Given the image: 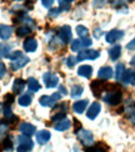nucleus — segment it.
Wrapping results in <instances>:
<instances>
[{
	"instance_id": "nucleus-15",
	"label": "nucleus",
	"mask_w": 135,
	"mask_h": 152,
	"mask_svg": "<svg viewBox=\"0 0 135 152\" xmlns=\"http://www.w3.org/2000/svg\"><path fill=\"white\" fill-rule=\"evenodd\" d=\"M111 76H113V69L109 66L101 67L98 71V77L101 80H109V79H111Z\"/></svg>"
},
{
	"instance_id": "nucleus-16",
	"label": "nucleus",
	"mask_w": 135,
	"mask_h": 152,
	"mask_svg": "<svg viewBox=\"0 0 135 152\" xmlns=\"http://www.w3.org/2000/svg\"><path fill=\"white\" fill-rule=\"evenodd\" d=\"M50 132L46 131V130H41L39 131L36 134V141L38 143H40V145H44V143H46L49 140H50Z\"/></svg>"
},
{
	"instance_id": "nucleus-12",
	"label": "nucleus",
	"mask_w": 135,
	"mask_h": 152,
	"mask_svg": "<svg viewBox=\"0 0 135 152\" xmlns=\"http://www.w3.org/2000/svg\"><path fill=\"white\" fill-rule=\"evenodd\" d=\"M100 110H101V105H100L99 102H94V104H91V106L89 107V109H88V112H86L88 118L94 120L96 116L99 115Z\"/></svg>"
},
{
	"instance_id": "nucleus-35",
	"label": "nucleus",
	"mask_w": 135,
	"mask_h": 152,
	"mask_svg": "<svg viewBox=\"0 0 135 152\" xmlns=\"http://www.w3.org/2000/svg\"><path fill=\"white\" fill-rule=\"evenodd\" d=\"M64 118H66V113H61V112H56L55 115L51 117V121L53 122H59V121H63Z\"/></svg>"
},
{
	"instance_id": "nucleus-13",
	"label": "nucleus",
	"mask_w": 135,
	"mask_h": 152,
	"mask_svg": "<svg viewBox=\"0 0 135 152\" xmlns=\"http://www.w3.org/2000/svg\"><path fill=\"white\" fill-rule=\"evenodd\" d=\"M19 130H20V132L23 135H27V136H31L35 134V126L31 125V124H28V122H23L20 124V126H19Z\"/></svg>"
},
{
	"instance_id": "nucleus-26",
	"label": "nucleus",
	"mask_w": 135,
	"mask_h": 152,
	"mask_svg": "<svg viewBox=\"0 0 135 152\" xmlns=\"http://www.w3.org/2000/svg\"><path fill=\"white\" fill-rule=\"evenodd\" d=\"M10 51H11V45L5 42L0 44V58H9Z\"/></svg>"
},
{
	"instance_id": "nucleus-19",
	"label": "nucleus",
	"mask_w": 135,
	"mask_h": 152,
	"mask_svg": "<svg viewBox=\"0 0 135 152\" xmlns=\"http://www.w3.org/2000/svg\"><path fill=\"white\" fill-rule=\"evenodd\" d=\"M86 106H88V100H80V101H76V102H74L73 110L76 113H83L85 111Z\"/></svg>"
},
{
	"instance_id": "nucleus-37",
	"label": "nucleus",
	"mask_w": 135,
	"mask_h": 152,
	"mask_svg": "<svg viewBox=\"0 0 135 152\" xmlns=\"http://www.w3.org/2000/svg\"><path fill=\"white\" fill-rule=\"evenodd\" d=\"M4 102H5V105L10 106L13 102H14V95H13V94H8V95H5V97H4Z\"/></svg>"
},
{
	"instance_id": "nucleus-14",
	"label": "nucleus",
	"mask_w": 135,
	"mask_h": 152,
	"mask_svg": "<svg viewBox=\"0 0 135 152\" xmlns=\"http://www.w3.org/2000/svg\"><path fill=\"white\" fill-rule=\"evenodd\" d=\"M23 48H24L25 51H28V53H34L35 50L38 49V42H36V40L34 39V37H28V39L24 41Z\"/></svg>"
},
{
	"instance_id": "nucleus-17",
	"label": "nucleus",
	"mask_w": 135,
	"mask_h": 152,
	"mask_svg": "<svg viewBox=\"0 0 135 152\" xmlns=\"http://www.w3.org/2000/svg\"><path fill=\"white\" fill-rule=\"evenodd\" d=\"M13 34V28L9 25H0V39L8 40Z\"/></svg>"
},
{
	"instance_id": "nucleus-39",
	"label": "nucleus",
	"mask_w": 135,
	"mask_h": 152,
	"mask_svg": "<svg viewBox=\"0 0 135 152\" xmlns=\"http://www.w3.org/2000/svg\"><path fill=\"white\" fill-rule=\"evenodd\" d=\"M59 8L60 10H69L70 9V4L64 1V0H59Z\"/></svg>"
},
{
	"instance_id": "nucleus-31",
	"label": "nucleus",
	"mask_w": 135,
	"mask_h": 152,
	"mask_svg": "<svg viewBox=\"0 0 135 152\" xmlns=\"http://www.w3.org/2000/svg\"><path fill=\"white\" fill-rule=\"evenodd\" d=\"M30 31H31V29H30L29 26H27V25H23V26H19V28L16 29V35H18L19 37H23V36L29 35Z\"/></svg>"
},
{
	"instance_id": "nucleus-30",
	"label": "nucleus",
	"mask_w": 135,
	"mask_h": 152,
	"mask_svg": "<svg viewBox=\"0 0 135 152\" xmlns=\"http://www.w3.org/2000/svg\"><path fill=\"white\" fill-rule=\"evenodd\" d=\"M18 102H19L20 106H29L31 104V96L28 95V94H24V95H21V96L19 97Z\"/></svg>"
},
{
	"instance_id": "nucleus-20",
	"label": "nucleus",
	"mask_w": 135,
	"mask_h": 152,
	"mask_svg": "<svg viewBox=\"0 0 135 152\" xmlns=\"http://www.w3.org/2000/svg\"><path fill=\"white\" fill-rule=\"evenodd\" d=\"M91 74H93V67L89 66V65H81L78 69V75L83 76V77L89 79L90 76H91Z\"/></svg>"
},
{
	"instance_id": "nucleus-38",
	"label": "nucleus",
	"mask_w": 135,
	"mask_h": 152,
	"mask_svg": "<svg viewBox=\"0 0 135 152\" xmlns=\"http://www.w3.org/2000/svg\"><path fill=\"white\" fill-rule=\"evenodd\" d=\"M21 55H23V53H21V51H19V50H18V51H13V53L9 55V58H8V59H10V60L13 61V60H16V59H19Z\"/></svg>"
},
{
	"instance_id": "nucleus-1",
	"label": "nucleus",
	"mask_w": 135,
	"mask_h": 152,
	"mask_svg": "<svg viewBox=\"0 0 135 152\" xmlns=\"http://www.w3.org/2000/svg\"><path fill=\"white\" fill-rule=\"evenodd\" d=\"M103 100H104L106 104L111 105V106L119 105L121 102V100H123V92L115 86L114 88H111V90L106 91V94L103 96Z\"/></svg>"
},
{
	"instance_id": "nucleus-24",
	"label": "nucleus",
	"mask_w": 135,
	"mask_h": 152,
	"mask_svg": "<svg viewBox=\"0 0 135 152\" xmlns=\"http://www.w3.org/2000/svg\"><path fill=\"white\" fill-rule=\"evenodd\" d=\"M70 126H72V122H70L68 118H64L63 121H59V122H56L54 125V129L58 130V131H65L70 127Z\"/></svg>"
},
{
	"instance_id": "nucleus-7",
	"label": "nucleus",
	"mask_w": 135,
	"mask_h": 152,
	"mask_svg": "<svg viewBox=\"0 0 135 152\" xmlns=\"http://www.w3.org/2000/svg\"><path fill=\"white\" fill-rule=\"evenodd\" d=\"M59 39L63 44H68L72 41V28L69 25H64L59 29Z\"/></svg>"
},
{
	"instance_id": "nucleus-41",
	"label": "nucleus",
	"mask_w": 135,
	"mask_h": 152,
	"mask_svg": "<svg viewBox=\"0 0 135 152\" xmlns=\"http://www.w3.org/2000/svg\"><path fill=\"white\" fill-rule=\"evenodd\" d=\"M5 74H6V67H5V65L3 64V62L0 61V79H3L5 76Z\"/></svg>"
},
{
	"instance_id": "nucleus-3",
	"label": "nucleus",
	"mask_w": 135,
	"mask_h": 152,
	"mask_svg": "<svg viewBox=\"0 0 135 152\" xmlns=\"http://www.w3.org/2000/svg\"><path fill=\"white\" fill-rule=\"evenodd\" d=\"M60 97H61V95H60L59 92H55V94L51 95V96H46V95H44V96L40 97L39 102H40L41 106H45V107H53V106L56 105L58 101L60 100Z\"/></svg>"
},
{
	"instance_id": "nucleus-49",
	"label": "nucleus",
	"mask_w": 135,
	"mask_h": 152,
	"mask_svg": "<svg viewBox=\"0 0 135 152\" xmlns=\"http://www.w3.org/2000/svg\"><path fill=\"white\" fill-rule=\"evenodd\" d=\"M64 1H66V3H69V4H70L72 1H74V0H64Z\"/></svg>"
},
{
	"instance_id": "nucleus-2",
	"label": "nucleus",
	"mask_w": 135,
	"mask_h": 152,
	"mask_svg": "<svg viewBox=\"0 0 135 152\" xmlns=\"http://www.w3.org/2000/svg\"><path fill=\"white\" fill-rule=\"evenodd\" d=\"M76 136H78V140L84 145V146L89 147L91 146V145L94 143V136L90 131H86V130H79L78 132H76Z\"/></svg>"
},
{
	"instance_id": "nucleus-11",
	"label": "nucleus",
	"mask_w": 135,
	"mask_h": 152,
	"mask_svg": "<svg viewBox=\"0 0 135 152\" xmlns=\"http://www.w3.org/2000/svg\"><path fill=\"white\" fill-rule=\"evenodd\" d=\"M30 60H29V58L28 56H25V55H21L19 59H16V60H13L11 61V64H10V67H11V70H14V71H16V70H19V69H21V67H24L25 65L28 64Z\"/></svg>"
},
{
	"instance_id": "nucleus-9",
	"label": "nucleus",
	"mask_w": 135,
	"mask_h": 152,
	"mask_svg": "<svg viewBox=\"0 0 135 152\" xmlns=\"http://www.w3.org/2000/svg\"><path fill=\"white\" fill-rule=\"evenodd\" d=\"M106 86H108L106 82H103V81H99V80L93 81L91 85H90V87H91V91L94 92L95 96H101V92L106 91Z\"/></svg>"
},
{
	"instance_id": "nucleus-23",
	"label": "nucleus",
	"mask_w": 135,
	"mask_h": 152,
	"mask_svg": "<svg viewBox=\"0 0 135 152\" xmlns=\"http://www.w3.org/2000/svg\"><path fill=\"white\" fill-rule=\"evenodd\" d=\"M25 82L24 80H21V79H15V81H14V85H13V92L14 94H20V92H23V90H24V87H25Z\"/></svg>"
},
{
	"instance_id": "nucleus-22",
	"label": "nucleus",
	"mask_w": 135,
	"mask_h": 152,
	"mask_svg": "<svg viewBox=\"0 0 135 152\" xmlns=\"http://www.w3.org/2000/svg\"><path fill=\"white\" fill-rule=\"evenodd\" d=\"M120 55H121V46L120 45H115L109 50V56H110V59L113 61H117L120 58Z\"/></svg>"
},
{
	"instance_id": "nucleus-36",
	"label": "nucleus",
	"mask_w": 135,
	"mask_h": 152,
	"mask_svg": "<svg viewBox=\"0 0 135 152\" xmlns=\"http://www.w3.org/2000/svg\"><path fill=\"white\" fill-rule=\"evenodd\" d=\"M65 64H66V66L69 69L74 67L75 64H76V58H74V56H68V59L65 60Z\"/></svg>"
},
{
	"instance_id": "nucleus-4",
	"label": "nucleus",
	"mask_w": 135,
	"mask_h": 152,
	"mask_svg": "<svg viewBox=\"0 0 135 152\" xmlns=\"http://www.w3.org/2000/svg\"><path fill=\"white\" fill-rule=\"evenodd\" d=\"M91 39L89 37H85V39H78V40H73L70 42V48H72L73 51H81L83 49L89 48L91 45Z\"/></svg>"
},
{
	"instance_id": "nucleus-34",
	"label": "nucleus",
	"mask_w": 135,
	"mask_h": 152,
	"mask_svg": "<svg viewBox=\"0 0 135 152\" xmlns=\"http://www.w3.org/2000/svg\"><path fill=\"white\" fill-rule=\"evenodd\" d=\"M1 146H3V150L5 151H10L13 148V142H11V138L10 137H5L3 142H1Z\"/></svg>"
},
{
	"instance_id": "nucleus-45",
	"label": "nucleus",
	"mask_w": 135,
	"mask_h": 152,
	"mask_svg": "<svg viewBox=\"0 0 135 152\" xmlns=\"http://www.w3.org/2000/svg\"><path fill=\"white\" fill-rule=\"evenodd\" d=\"M59 90H60V92L63 94V95H66L68 92H66V90H65V87L64 86H59Z\"/></svg>"
},
{
	"instance_id": "nucleus-10",
	"label": "nucleus",
	"mask_w": 135,
	"mask_h": 152,
	"mask_svg": "<svg viewBox=\"0 0 135 152\" xmlns=\"http://www.w3.org/2000/svg\"><path fill=\"white\" fill-rule=\"evenodd\" d=\"M123 36H124V31H121V30H111V31H109V33L106 34L105 39H106V42L114 44V42L119 41Z\"/></svg>"
},
{
	"instance_id": "nucleus-43",
	"label": "nucleus",
	"mask_w": 135,
	"mask_h": 152,
	"mask_svg": "<svg viewBox=\"0 0 135 152\" xmlns=\"http://www.w3.org/2000/svg\"><path fill=\"white\" fill-rule=\"evenodd\" d=\"M41 3H43V5L45 6V8H50V6L53 5L54 0H41Z\"/></svg>"
},
{
	"instance_id": "nucleus-28",
	"label": "nucleus",
	"mask_w": 135,
	"mask_h": 152,
	"mask_svg": "<svg viewBox=\"0 0 135 152\" xmlns=\"http://www.w3.org/2000/svg\"><path fill=\"white\" fill-rule=\"evenodd\" d=\"M124 74H125V66L123 64H118L117 69H115V79H117V81L123 80Z\"/></svg>"
},
{
	"instance_id": "nucleus-6",
	"label": "nucleus",
	"mask_w": 135,
	"mask_h": 152,
	"mask_svg": "<svg viewBox=\"0 0 135 152\" xmlns=\"http://www.w3.org/2000/svg\"><path fill=\"white\" fill-rule=\"evenodd\" d=\"M18 147L23 148V150H27V151L33 150L34 143H33V141H31L30 136H27V135H20L18 137Z\"/></svg>"
},
{
	"instance_id": "nucleus-18",
	"label": "nucleus",
	"mask_w": 135,
	"mask_h": 152,
	"mask_svg": "<svg viewBox=\"0 0 135 152\" xmlns=\"http://www.w3.org/2000/svg\"><path fill=\"white\" fill-rule=\"evenodd\" d=\"M125 84H130L135 86V71L134 70H125V74L123 76V80H121Z\"/></svg>"
},
{
	"instance_id": "nucleus-8",
	"label": "nucleus",
	"mask_w": 135,
	"mask_h": 152,
	"mask_svg": "<svg viewBox=\"0 0 135 152\" xmlns=\"http://www.w3.org/2000/svg\"><path fill=\"white\" fill-rule=\"evenodd\" d=\"M43 80L45 82V86H46L48 88H53V87L58 86V84H59V77H58L56 75L51 74V72H45L43 75Z\"/></svg>"
},
{
	"instance_id": "nucleus-44",
	"label": "nucleus",
	"mask_w": 135,
	"mask_h": 152,
	"mask_svg": "<svg viewBox=\"0 0 135 152\" xmlns=\"http://www.w3.org/2000/svg\"><path fill=\"white\" fill-rule=\"evenodd\" d=\"M126 48L129 49V50H135V37H134V39H133V40H131L129 44H128Z\"/></svg>"
},
{
	"instance_id": "nucleus-40",
	"label": "nucleus",
	"mask_w": 135,
	"mask_h": 152,
	"mask_svg": "<svg viewBox=\"0 0 135 152\" xmlns=\"http://www.w3.org/2000/svg\"><path fill=\"white\" fill-rule=\"evenodd\" d=\"M60 8H55V9H51L50 10V12H49V16L50 18H54V16H58V15H59L60 14Z\"/></svg>"
},
{
	"instance_id": "nucleus-42",
	"label": "nucleus",
	"mask_w": 135,
	"mask_h": 152,
	"mask_svg": "<svg viewBox=\"0 0 135 152\" xmlns=\"http://www.w3.org/2000/svg\"><path fill=\"white\" fill-rule=\"evenodd\" d=\"M128 1V0H111V4L114 5V6H123L125 3Z\"/></svg>"
},
{
	"instance_id": "nucleus-32",
	"label": "nucleus",
	"mask_w": 135,
	"mask_h": 152,
	"mask_svg": "<svg viewBox=\"0 0 135 152\" xmlns=\"http://www.w3.org/2000/svg\"><path fill=\"white\" fill-rule=\"evenodd\" d=\"M76 33L80 36V39H85L89 35V30H88V28L83 26V25H78V26H76Z\"/></svg>"
},
{
	"instance_id": "nucleus-47",
	"label": "nucleus",
	"mask_w": 135,
	"mask_h": 152,
	"mask_svg": "<svg viewBox=\"0 0 135 152\" xmlns=\"http://www.w3.org/2000/svg\"><path fill=\"white\" fill-rule=\"evenodd\" d=\"M16 152H29V151H27V150H23V148H19V147H18Z\"/></svg>"
},
{
	"instance_id": "nucleus-46",
	"label": "nucleus",
	"mask_w": 135,
	"mask_h": 152,
	"mask_svg": "<svg viewBox=\"0 0 135 152\" xmlns=\"http://www.w3.org/2000/svg\"><path fill=\"white\" fill-rule=\"evenodd\" d=\"M94 35H95V37H98V39H99V37H100V35H101V34H100V30H99V29H96V30H95V34H94Z\"/></svg>"
},
{
	"instance_id": "nucleus-48",
	"label": "nucleus",
	"mask_w": 135,
	"mask_h": 152,
	"mask_svg": "<svg viewBox=\"0 0 135 152\" xmlns=\"http://www.w3.org/2000/svg\"><path fill=\"white\" fill-rule=\"evenodd\" d=\"M130 64H131L133 66H135V56H134V58L131 59V61H130Z\"/></svg>"
},
{
	"instance_id": "nucleus-50",
	"label": "nucleus",
	"mask_w": 135,
	"mask_h": 152,
	"mask_svg": "<svg viewBox=\"0 0 135 152\" xmlns=\"http://www.w3.org/2000/svg\"><path fill=\"white\" fill-rule=\"evenodd\" d=\"M16 1H23V0H16Z\"/></svg>"
},
{
	"instance_id": "nucleus-21",
	"label": "nucleus",
	"mask_w": 135,
	"mask_h": 152,
	"mask_svg": "<svg viewBox=\"0 0 135 152\" xmlns=\"http://www.w3.org/2000/svg\"><path fill=\"white\" fill-rule=\"evenodd\" d=\"M125 116L129 120L131 124L135 125V104H131L129 106H126L125 109Z\"/></svg>"
},
{
	"instance_id": "nucleus-5",
	"label": "nucleus",
	"mask_w": 135,
	"mask_h": 152,
	"mask_svg": "<svg viewBox=\"0 0 135 152\" xmlns=\"http://www.w3.org/2000/svg\"><path fill=\"white\" fill-rule=\"evenodd\" d=\"M100 53L96 50H81L78 54L76 61H84V60H95L99 58Z\"/></svg>"
},
{
	"instance_id": "nucleus-33",
	"label": "nucleus",
	"mask_w": 135,
	"mask_h": 152,
	"mask_svg": "<svg viewBox=\"0 0 135 152\" xmlns=\"http://www.w3.org/2000/svg\"><path fill=\"white\" fill-rule=\"evenodd\" d=\"M68 110H69V106H68V104H65V102H61V104L58 105V107H55L53 112H55V113H56V112L66 113V112H68Z\"/></svg>"
},
{
	"instance_id": "nucleus-29",
	"label": "nucleus",
	"mask_w": 135,
	"mask_h": 152,
	"mask_svg": "<svg viewBox=\"0 0 135 152\" xmlns=\"http://www.w3.org/2000/svg\"><path fill=\"white\" fill-rule=\"evenodd\" d=\"M83 91H84V88H83V86H81V85H74V86L72 87V91H70V95H72V97H73V99H76V97L81 96Z\"/></svg>"
},
{
	"instance_id": "nucleus-25",
	"label": "nucleus",
	"mask_w": 135,
	"mask_h": 152,
	"mask_svg": "<svg viewBox=\"0 0 135 152\" xmlns=\"http://www.w3.org/2000/svg\"><path fill=\"white\" fill-rule=\"evenodd\" d=\"M86 152H108V147L104 143L91 145V146L86 147Z\"/></svg>"
},
{
	"instance_id": "nucleus-27",
	"label": "nucleus",
	"mask_w": 135,
	"mask_h": 152,
	"mask_svg": "<svg viewBox=\"0 0 135 152\" xmlns=\"http://www.w3.org/2000/svg\"><path fill=\"white\" fill-rule=\"evenodd\" d=\"M28 87L31 92H36V91L40 90V84L38 82L36 79L30 77V79H28Z\"/></svg>"
}]
</instances>
